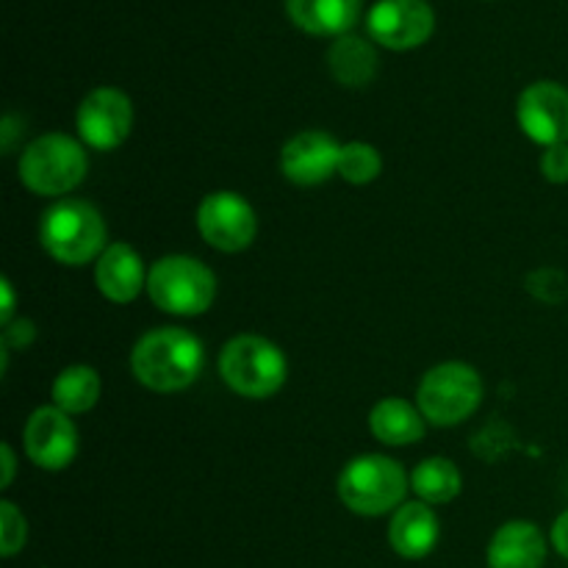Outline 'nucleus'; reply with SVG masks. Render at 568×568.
<instances>
[{
	"label": "nucleus",
	"mask_w": 568,
	"mask_h": 568,
	"mask_svg": "<svg viewBox=\"0 0 568 568\" xmlns=\"http://www.w3.org/2000/svg\"><path fill=\"white\" fill-rule=\"evenodd\" d=\"M464 488V477H460L458 466L449 458H427L410 475V491L419 497V503L427 505H447Z\"/></svg>",
	"instance_id": "412c9836"
},
{
	"label": "nucleus",
	"mask_w": 568,
	"mask_h": 568,
	"mask_svg": "<svg viewBox=\"0 0 568 568\" xmlns=\"http://www.w3.org/2000/svg\"><path fill=\"white\" fill-rule=\"evenodd\" d=\"M33 338V325L28 320H17L11 325H6L3 331V344H14V347H26Z\"/></svg>",
	"instance_id": "393cba45"
},
{
	"label": "nucleus",
	"mask_w": 568,
	"mask_h": 568,
	"mask_svg": "<svg viewBox=\"0 0 568 568\" xmlns=\"http://www.w3.org/2000/svg\"><path fill=\"white\" fill-rule=\"evenodd\" d=\"M377 67H381L377 50L366 39L353 37V33L338 37L327 50V70L342 87H366L377 75Z\"/></svg>",
	"instance_id": "6ab92c4d"
},
{
	"label": "nucleus",
	"mask_w": 568,
	"mask_h": 568,
	"mask_svg": "<svg viewBox=\"0 0 568 568\" xmlns=\"http://www.w3.org/2000/svg\"><path fill=\"white\" fill-rule=\"evenodd\" d=\"M197 231L220 253H242L255 242L258 220L242 194L211 192L197 205Z\"/></svg>",
	"instance_id": "6e6552de"
},
{
	"label": "nucleus",
	"mask_w": 568,
	"mask_h": 568,
	"mask_svg": "<svg viewBox=\"0 0 568 568\" xmlns=\"http://www.w3.org/2000/svg\"><path fill=\"white\" fill-rule=\"evenodd\" d=\"M0 453H3V488H9L11 480H14V453H11V444H3Z\"/></svg>",
	"instance_id": "c85d7f7f"
},
{
	"label": "nucleus",
	"mask_w": 568,
	"mask_h": 568,
	"mask_svg": "<svg viewBox=\"0 0 568 568\" xmlns=\"http://www.w3.org/2000/svg\"><path fill=\"white\" fill-rule=\"evenodd\" d=\"M541 175L549 183H558V186L568 183V144H555V148L544 150Z\"/></svg>",
	"instance_id": "b1692460"
},
{
	"label": "nucleus",
	"mask_w": 568,
	"mask_h": 568,
	"mask_svg": "<svg viewBox=\"0 0 568 568\" xmlns=\"http://www.w3.org/2000/svg\"><path fill=\"white\" fill-rule=\"evenodd\" d=\"M22 444H26V455L33 466L44 471H61L75 460L78 430L70 414L55 405H42L28 416Z\"/></svg>",
	"instance_id": "f8f14e48"
},
{
	"label": "nucleus",
	"mask_w": 568,
	"mask_h": 568,
	"mask_svg": "<svg viewBox=\"0 0 568 568\" xmlns=\"http://www.w3.org/2000/svg\"><path fill=\"white\" fill-rule=\"evenodd\" d=\"M39 242L53 261L64 266H83L103 255L105 222L103 214L87 200L67 197L42 214Z\"/></svg>",
	"instance_id": "f03ea898"
},
{
	"label": "nucleus",
	"mask_w": 568,
	"mask_h": 568,
	"mask_svg": "<svg viewBox=\"0 0 568 568\" xmlns=\"http://www.w3.org/2000/svg\"><path fill=\"white\" fill-rule=\"evenodd\" d=\"M383 172L381 150L372 148L369 142H347L342 144V155H338V175L353 186H366V183L377 181Z\"/></svg>",
	"instance_id": "4be33fe9"
},
{
	"label": "nucleus",
	"mask_w": 568,
	"mask_h": 568,
	"mask_svg": "<svg viewBox=\"0 0 568 568\" xmlns=\"http://www.w3.org/2000/svg\"><path fill=\"white\" fill-rule=\"evenodd\" d=\"M100 375L92 369V366H67V369L59 372V377L53 381V388H50V397H53L55 408H61L64 414H87L98 405L100 399Z\"/></svg>",
	"instance_id": "aec40b11"
},
{
	"label": "nucleus",
	"mask_w": 568,
	"mask_h": 568,
	"mask_svg": "<svg viewBox=\"0 0 568 568\" xmlns=\"http://www.w3.org/2000/svg\"><path fill=\"white\" fill-rule=\"evenodd\" d=\"M369 37L388 50H414L430 39L436 28L427 0H377L366 17Z\"/></svg>",
	"instance_id": "9d476101"
},
{
	"label": "nucleus",
	"mask_w": 568,
	"mask_h": 568,
	"mask_svg": "<svg viewBox=\"0 0 568 568\" xmlns=\"http://www.w3.org/2000/svg\"><path fill=\"white\" fill-rule=\"evenodd\" d=\"M75 128L92 150H116L133 131L131 98L114 87L92 89L78 105Z\"/></svg>",
	"instance_id": "1a4fd4ad"
},
{
	"label": "nucleus",
	"mask_w": 568,
	"mask_h": 568,
	"mask_svg": "<svg viewBox=\"0 0 568 568\" xmlns=\"http://www.w3.org/2000/svg\"><path fill=\"white\" fill-rule=\"evenodd\" d=\"M94 283L100 294L116 305H128L139 297L142 288H148V272L144 261L131 244L111 242L103 255L94 264Z\"/></svg>",
	"instance_id": "4468645a"
},
{
	"label": "nucleus",
	"mask_w": 568,
	"mask_h": 568,
	"mask_svg": "<svg viewBox=\"0 0 568 568\" xmlns=\"http://www.w3.org/2000/svg\"><path fill=\"white\" fill-rule=\"evenodd\" d=\"M300 31L314 37H344L358 22L361 0H283Z\"/></svg>",
	"instance_id": "f3484780"
},
{
	"label": "nucleus",
	"mask_w": 568,
	"mask_h": 568,
	"mask_svg": "<svg viewBox=\"0 0 568 568\" xmlns=\"http://www.w3.org/2000/svg\"><path fill=\"white\" fill-rule=\"evenodd\" d=\"M516 120L527 139L544 150L568 144V89L555 81H536L519 94Z\"/></svg>",
	"instance_id": "9b49d317"
},
{
	"label": "nucleus",
	"mask_w": 568,
	"mask_h": 568,
	"mask_svg": "<svg viewBox=\"0 0 568 568\" xmlns=\"http://www.w3.org/2000/svg\"><path fill=\"white\" fill-rule=\"evenodd\" d=\"M442 525L427 503H408L394 510L388 525V544L405 560H422L436 549Z\"/></svg>",
	"instance_id": "2eb2a0df"
},
{
	"label": "nucleus",
	"mask_w": 568,
	"mask_h": 568,
	"mask_svg": "<svg viewBox=\"0 0 568 568\" xmlns=\"http://www.w3.org/2000/svg\"><path fill=\"white\" fill-rule=\"evenodd\" d=\"M14 139H17V116L6 114L3 131H0V144H3V153H11V148H14Z\"/></svg>",
	"instance_id": "bb28decb"
},
{
	"label": "nucleus",
	"mask_w": 568,
	"mask_h": 568,
	"mask_svg": "<svg viewBox=\"0 0 568 568\" xmlns=\"http://www.w3.org/2000/svg\"><path fill=\"white\" fill-rule=\"evenodd\" d=\"M547 560V541L530 521H508L488 544L491 568H541Z\"/></svg>",
	"instance_id": "dca6fc26"
},
{
	"label": "nucleus",
	"mask_w": 568,
	"mask_h": 568,
	"mask_svg": "<svg viewBox=\"0 0 568 568\" xmlns=\"http://www.w3.org/2000/svg\"><path fill=\"white\" fill-rule=\"evenodd\" d=\"M338 499L358 516H383L399 508L410 480L403 466L386 455H361L338 475Z\"/></svg>",
	"instance_id": "39448f33"
},
{
	"label": "nucleus",
	"mask_w": 568,
	"mask_h": 568,
	"mask_svg": "<svg viewBox=\"0 0 568 568\" xmlns=\"http://www.w3.org/2000/svg\"><path fill=\"white\" fill-rule=\"evenodd\" d=\"M148 294L164 314L200 316L214 305L216 275L192 255H164L148 272Z\"/></svg>",
	"instance_id": "423d86ee"
},
{
	"label": "nucleus",
	"mask_w": 568,
	"mask_h": 568,
	"mask_svg": "<svg viewBox=\"0 0 568 568\" xmlns=\"http://www.w3.org/2000/svg\"><path fill=\"white\" fill-rule=\"evenodd\" d=\"M342 142L325 131H303L288 139L281 150V172L297 186H320L338 175Z\"/></svg>",
	"instance_id": "ddd939ff"
},
{
	"label": "nucleus",
	"mask_w": 568,
	"mask_h": 568,
	"mask_svg": "<svg viewBox=\"0 0 568 568\" xmlns=\"http://www.w3.org/2000/svg\"><path fill=\"white\" fill-rule=\"evenodd\" d=\"M425 430V414L419 405H410L408 399L386 397L369 410V433L388 447H408V444L422 442Z\"/></svg>",
	"instance_id": "a211bd4d"
},
{
	"label": "nucleus",
	"mask_w": 568,
	"mask_h": 568,
	"mask_svg": "<svg viewBox=\"0 0 568 568\" xmlns=\"http://www.w3.org/2000/svg\"><path fill=\"white\" fill-rule=\"evenodd\" d=\"M28 538V521L26 516L17 510V505H11L9 499L0 503V555L3 558H14L22 547H26Z\"/></svg>",
	"instance_id": "5701e85b"
},
{
	"label": "nucleus",
	"mask_w": 568,
	"mask_h": 568,
	"mask_svg": "<svg viewBox=\"0 0 568 568\" xmlns=\"http://www.w3.org/2000/svg\"><path fill=\"white\" fill-rule=\"evenodd\" d=\"M89 159L78 139L67 133H44L33 139L20 155V181L42 197H61L87 178Z\"/></svg>",
	"instance_id": "20e7f679"
},
{
	"label": "nucleus",
	"mask_w": 568,
	"mask_h": 568,
	"mask_svg": "<svg viewBox=\"0 0 568 568\" xmlns=\"http://www.w3.org/2000/svg\"><path fill=\"white\" fill-rule=\"evenodd\" d=\"M220 375L239 397L266 399L286 386L288 364L281 347L270 338L244 333L222 347Z\"/></svg>",
	"instance_id": "7ed1b4c3"
},
{
	"label": "nucleus",
	"mask_w": 568,
	"mask_h": 568,
	"mask_svg": "<svg viewBox=\"0 0 568 568\" xmlns=\"http://www.w3.org/2000/svg\"><path fill=\"white\" fill-rule=\"evenodd\" d=\"M205 364V349L194 333L183 327H159L133 344L131 372L155 394H175L192 386Z\"/></svg>",
	"instance_id": "f257e3e1"
},
{
	"label": "nucleus",
	"mask_w": 568,
	"mask_h": 568,
	"mask_svg": "<svg viewBox=\"0 0 568 568\" xmlns=\"http://www.w3.org/2000/svg\"><path fill=\"white\" fill-rule=\"evenodd\" d=\"M552 544L555 549H558V555H564L568 560V510L558 516V521H555L552 527Z\"/></svg>",
	"instance_id": "a878e982"
},
{
	"label": "nucleus",
	"mask_w": 568,
	"mask_h": 568,
	"mask_svg": "<svg viewBox=\"0 0 568 568\" xmlns=\"http://www.w3.org/2000/svg\"><path fill=\"white\" fill-rule=\"evenodd\" d=\"M483 403V377L475 366L447 361L422 377L416 388V405L436 427H455L475 416Z\"/></svg>",
	"instance_id": "0eeeda50"
},
{
	"label": "nucleus",
	"mask_w": 568,
	"mask_h": 568,
	"mask_svg": "<svg viewBox=\"0 0 568 568\" xmlns=\"http://www.w3.org/2000/svg\"><path fill=\"white\" fill-rule=\"evenodd\" d=\"M0 292H3V314H0V320H3V327H6L11 325V314H14V292H11L9 281L0 283Z\"/></svg>",
	"instance_id": "cd10ccee"
}]
</instances>
